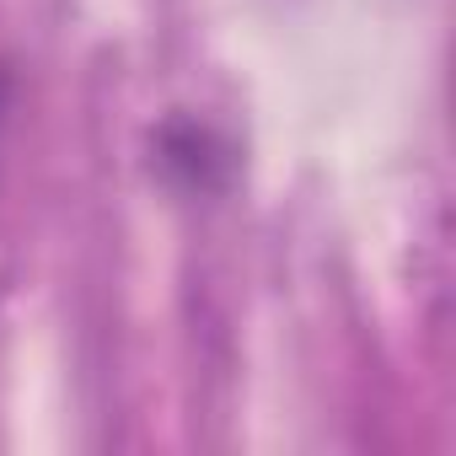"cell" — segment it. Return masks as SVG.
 I'll return each mask as SVG.
<instances>
[{"mask_svg": "<svg viewBox=\"0 0 456 456\" xmlns=\"http://www.w3.org/2000/svg\"><path fill=\"white\" fill-rule=\"evenodd\" d=\"M161 167L199 193H215L225 177H232V151H225L209 129L199 124H167L161 129Z\"/></svg>", "mask_w": 456, "mask_h": 456, "instance_id": "1", "label": "cell"}]
</instances>
